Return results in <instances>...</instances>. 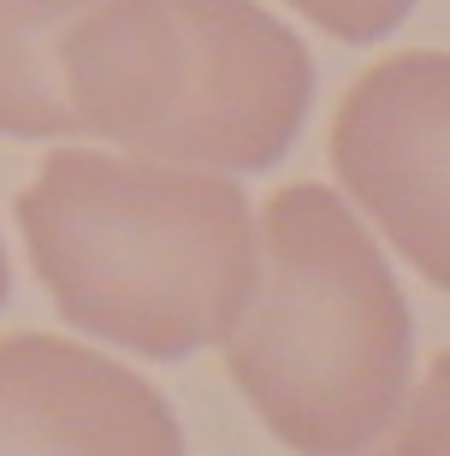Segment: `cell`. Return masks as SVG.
<instances>
[{
    "mask_svg": "<svg viewBox=\"0 0 450 456\" xmlns=\"http://www.w3.org/2000/svg\"><path fill=\"white\" fill-rule=\"evenodd\" d=\"M18 225L53 308L154 362L219 344L255 285L250 196L201 167L53 149Z\"/></svg>",
    "mask_w": 450,
    "mask_h": 456,
    "instance_id": "6da1fadb",
    "label": "cell"
},
{
    "mask_svg": "<svg viewBox=\"0 0 450 456\" xmlns=\"http://www.w3.org/2000/svg\"><path fill=\"white\" fill-rule=\"evenodd\" d=\"M219 344L237 391L297 456L367 451L409 397V303L326 184L261 208L255 285Z\"/></svg>",
    "mask_w": 450,
    "mask_h": 456,
    "instance_id": "7a4b0ae2",
    "label": "cell"
},
{
    "mask_svg": "<svg viewBox=\"0 0 450 456\" xmlns=\"http://www.w3.org/2000/svg\"><path fill=\"white\" fill-rule=\"evenodd\" d=\"M71 125L143 160L261 172L315 102V60L255 0H101L66 42Z\"/></svg>",
    "mask_w": 450,
    "mask_h": 456,
    "instance_id": "3957f363",
    "label": "cell"
},
{
    "mask_svg": "<svg viewBox=\"0 0 450 456\" xmlns=\"http://www.w3.org/2000/svg\"><path fill=\"white\" fill-rule=\"evenodd\" d=\"M445 95H450V60L433 48H415L397 60H380L344 95L332 118V167L344 190L380 220V232L438 290L450 285Z\"/></svg>",
    "mask_w": 450,
    "mask_h": 456,
    "instance_id": "277c9868",
    "label": "cell"
},
{
    "mask_svg": "<svg viewBox=\"0 0 450 456\" xmlns=\"http://www.w3.org/2000/svg\"><path fill=\"white\" fill-rule=\"evenodd\" d=\"M0 456H184V433L143 373L18 332L0 338Z\"/></svg>",
    "mask_w": 450,
    "mask_h": 456,
    "instance_id": "5b68a950",
    "label": "cell"
},
{
    "mask_svg": "<svg viewBox=\"0 0 450 456\" xmlns=\"http://www.w3.org/2000/svg\"><path fill=\"white\" fill-rule=\"evenodd\" d=\"M101 0H0V136H78L66 42Z\"/></svg>",
    "mask_w": 450,
    "mask_h": 456,
    "instance_id": "8992f818",
    "label": "cell"
},
{
    "mask_svg": "<svg viewBox=\"0 0 450 456\" xmlns=\"http://www.w3.org/2000/svg\"><path fill=\"white\" fill-rule=\"evenodd\" d=\"M445 379H450V368H445V355H438L433 368H427V379L415 386V397H403L397 421L380 433L385 444L373 456H445V397H450Z\"/></svg>",
    "mask_w": 450,
    "mask_h": 456,
    "instance_id": "52a82bcc",
    "label": "cell"
},
{
    "mask_svg": "<svg viewBox=\"0 0 450 456\" xmlns=\"http://www.w3.org/2000/svg\"><path fill=\"white\" fill-rule=\"evenodd\" d=\"M302 18H315L326 36L338 42H380L409 18L415 0H290Z\"/></svg>",
    "mask_w": 450,
    "mask_h": 456,
    "instance_id": "ba28073f",
    "label": "cell"
},
{
    "mask_svg": "<svg viewBox=\"0 0 450 456\" xmlns=\"http://www.w3.org/2000/svg\"><path fill=\"white\" fill-rule=\"evenodd\" d=\"M6 290H12V267H6V243H0V308H6Z\"/></svg>",
    "mask_w": 450,
    "mask_h": 456,
    "instance_id": "9c48e42d",
    "label": "cell"
}]
</instances>
